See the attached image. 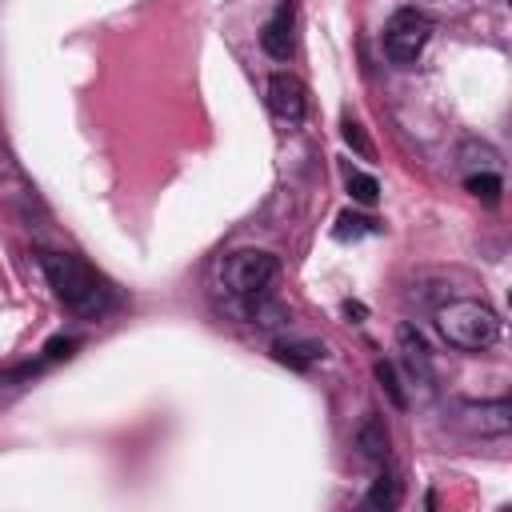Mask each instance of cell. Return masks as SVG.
<instances>
[{
	"instance_id": "6da1fadb",
	"label": "cell",
	"mask_w": 512,
	"mask_h": 512,
	"mask_svg": "<svg viewBox=\"0 0 512 512\" xmlns=\"http://www.w3.org/2000/svg\"><path fill=\"white\" fill-rule=\"evenodd\" d=\"M40 268H44V276H48V288L56 292V300H60L68 312H76V316H84V320H100V316L112 308L108 284H104L80 256H72V252H44V256H40Z\"/></svg>"
},
{
	"instance_id": "7a4b0ae2",
	"label": "cell",
	"mask_w": 512,
	"mask_h": 512,
	"mask_svg": "<svg viewBox=\"0 0 512 512\" xmlns=\"http://www.w3.org/2000/svg\"><path fill=\"white\" fill-rule=\"evenodd\" d=\"M436 328H440V336L452 348H460V352H484L500 336V316L484 300L460 296V300H448V304L436 308Z\"/></svg>"
},
{
	"instance_id": "3957f363",
	"label": "cell",
	"mask_w": 512,
	"mask_h": 512,
	"mask_svg": "<svg viewBox=\"0 0 512 512\" xmlns=\"http://www.w3.org/2000/svg\"><path fill=\"white\" fill-rule=\"evenodd\" d=\"M280 264L272 252H260V248H240L224 260L220 276H224V288L236 296V300H256L268 292V284L276 280Z\"/></svg>"
},
{
	"instance_id": "277c9868",
	"label": "cell",
	"mask_w": 512,
	"mask_h": 512,
	"mask_svg": "<svg viewBox=\"0 0 512 512\" xmlns=\"http://www.w3.org/2000/svg\"><path fill=\"white\" fill-rule=\"evenodd\" d=\"M428 36H432V20H428L424 12H416V8H396V12L388 16V24H384V52H388L392 64L408 68V64L420 60Z\"/></svg>"
},
{
	"instance_id": "5b68a950",
	"label": "cell",
	"mask_w": 512,
	"mask_h": 512,
	"mask_svg": "<svg viewBox=\"0 0 512 512\" xmlns=\"http://www.w3.org/2000/svg\"><path fill=\"white\" fill-rule=\"evenodd\" d=\"M268 108H272L276 120L300 124L304 112H308V92H304V84H300L296 76H288V72H276V76L268 80Z\"/></svg>"
},
{
	"instance_id": "8992f818",
	"label": "cell",
	"mask_w": 512,
	"mask_h": 512,
	"mask_svg": "<svg viewBox=\"0 0 512 512\" xmlns=\"http://www.w3.org/2000/svg\"><path fill=\"white\" fill-rule=\"evenodd\" d=\"M464 424L480 436H504L512 428V404L508 400H480V404H464Z\"/></svg>"
},
{
	"instance_id": "52a82bcc",
	"label": "cell",
	"mask_w": 512,
	"mask_h": 512,
	"mask_svg": "<svg viewBox=\"0 0 512 512\" xmlns=\"http://www.w3.org/2000/svg\"><path fill=\"white\" fill-rule=\"evenodd\" d=\"M260 48L272 60H288V52H292V4H280L268 16V24L260 28Z\"/></svg>"
},
{
	"instance_id": "ba28073f",
	"label": "cell",
	"mask_w": 512,
	"mask_h": 512,
	"mask_svg": "<svg viewBox=\"0 0 512 512\" xmlns=\"http://www.w3.org/2000/svg\"><path fill=\"white\" fill-rule=\"evenodd\" d=\"M400 352H404V360H408V372H412L420 384H428V380H432V356H428V344L420 340V332H416L412 324H400Z\"/></svg>"
},
{
	"instance_id": "9c48e42d",
	"label": "cell",
	"mask_w": 512,
	"mask_h": 512,
	"mask_svg": "<svg viewBox=\"0 0 512 512\" xmlns=\"http://www.w3.org/2000/svg\"><path fill=\"white\" fill-rule=\"evenodd\" d=\"M356 448H360V456H364L368 464H384V460H388V432H384V424H380L376 416H368V420L356 428Z\"/></svg>"
},
{
	"instance_id": "30bf717a",
	"label": "cell",
	"mask_w": 512,
	"mask_h": 512,
	"mask_svg": "<svg viewBox=\"0 0 512 512\" xmlns=\"http://www.w3.org/2000/svg\"><path fill=\"white\" fill-rule=\"evenodd\" d=\"M272 356L280 364H288V368H308V364L320 360V344H312V340H288V344H276Z\"/></svg>"
},
{
	"instance_id": "8fae6325",
	"label": "cell",
	"mask_w": 512,
	"mask_h": 512,
	"mask_svg": "<svg viewBox=\"0 0 512 512\" xmlns=\"http://www.w3.org/2000/svg\"><path fill=\"white\" fill-rule=\"evenodd\" d=\"M368 504L372 508H396L400 504V480L392 472H380L376 484H372V492H368Z\"/></svg>"
},
{
	"instance_id": "7c38bea8",
	"label": "cell",
	"mask_w": 512,
	"mask_h": 512,
	"mask_svg": "<svg viewBox=\"0 0 512 512\" xmlns=\"http://www.w3.org/2000/svg\"><path fill=\"white\" fill-rule=\"evenodd\" d=\"M464 188H468L476 200H484V204H496V200H500V176L488 172V168H484V172H472V176L464 180Z\"/></svg>"
},
{
	"instance_id": "4fadbf2b",
	"label": "cell",
	"mask_w": 512,
	"mask_h": 512,
	"mask_svg": "<svg viewBox=\"0 0 512 512\" xmlns=\"http://www.w3.org/2000/svg\"><path fill=\"white\" fill-rule=\"evenodd\" d=\"M344 184H348L352 200H360V204H376V196H380V184H376L368 172H360V168H348Z\"/></svg>"
},
{
	"instance_id": "5bb4252c",
	"label": "cell",
	"mask_w": 512,
	"mask_h": 512,
	"mask_svg": "<svg viewBox=\"0 0 512 512\" xmlns=\"http://www.w3.org/2000/svg\"><path fill=\"white\" fill-rule=\"evenodd\" d=\"M364 232H380V224L368 220V216L340 212V220H336V240H356V236H364Z\"/></svg>"
},
{
	"instance_id": "9a60e30c",
	"label": "cell",
	"mask_w": 512,
	"mask_h": 512,
	"mask_svg": "<svg viewBox=\"0 0 512 512\" xmlns=\"http://www.w3.org/2000/svg\"><path fill=\"white\" fill-rule=\"evenodd\" d=\"M376 380H380V388L388 392V400H392L396 408L408 404V396H404V388H400V380H396V368H392L388 360H376Z\"/></svg>"
},
{
	"instance_id": "2e32d148",
	"label": "cell",
	"mask_w": 512,
	"mask_h": 512,
	"mask_svg": "<svg viewBox=\"0 0 512 512\" xmlns=\"http://www.w3.org/2000/svg\"><path fill=\"white\" fill-rule=\"evenodd\" d=\"M340 128H344V140H348V144H352L360 156H372V144H368V136L360 132V124H356L352 116H344V124H340Z\"/></svg>"
},
{
	"instance_id": "e0dca14e",
	"label": "cell",
	"mask_w": 512,
	"mask_h": 512,
	"mask_svg": "<svg viewBox=\"0 0 512 512\" xmlns=\"http://www.w3.org/2000/svg\"><path fill=\"white\" fill-rule=\"evenodd\" d=\"M72 348H76V340H48V348H44V360H60V356H72Z\"/></svg>"
}]
</instances>
